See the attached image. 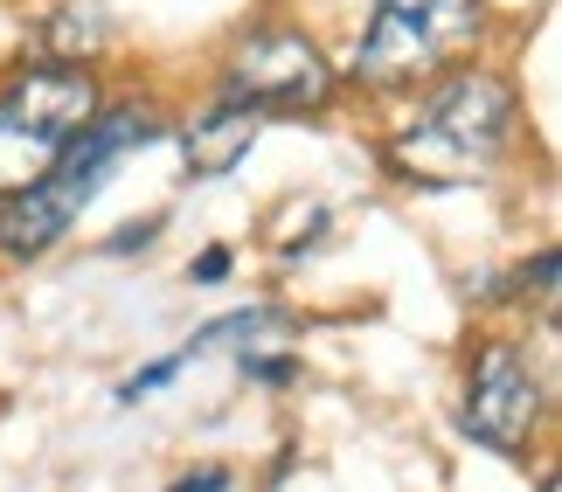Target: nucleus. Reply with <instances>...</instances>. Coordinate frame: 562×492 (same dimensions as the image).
<instances>
[{"instance_id":"1","label":"nucleus","mask_w":562,"mask_h":492,"mask_svg":"<svg viewBox=\"0 0 562 492\" xmlns=\"http://www.w3.org/2000/svg\"><path fill=\"white\" fill-rule=\"evenodd\" d=\"M514 118H521V104H514V83L501 70H451L389 139V167L430 195L472 187L507 160Z\"/></svg>"},{"instance_id":"2","label":"nucleus","mask_w":562,"mask_h":492,"mask_svg":"<svg viewBox=\"0 0 562 492\" xmlns=\"http://www.w3.org/2000/svg\"><path fill=\"white\" fill-rule=\"evenodd\" d=\"M154 139H167V125H160V112H146V104H112V112H98L70 139V153H63L29 195L0 202V256H14V264L49 256L63 237H70V222L98 202L104 174H112L133 146H154Z\"/></svg>"},{"instance_id":"3","label":"nucleus","mask_w":562,"mask_h":492,"mask_svg":"<svg viewBox=\"0 0 562 492\" xmlns=\"http://www.w3.org/2000/svg\"><path fill=\"white\" fill-rule=\"evenodd\" d=\"M98 118V83L83 62H29L0 83V202L29 195L49 167L70 153V139Z\"/></svg>"},{"instance_id":"4","label":"nucleus","mask_w":562,"mask_h":492,"mask_svg":"<svg viewBox=\"0 0 562 492\" xmlns=\"http://www.w3.org/2000/svg\"><path fill=\"white\" fill-rule=\"evenodd\" d=\"M480 28H486L480 0H375L369 28L348 56V77L369 91H403V83L451 70Z\"/></svg>"},{"instance_id":"5","label":"nucleus","mask_w":562,"mask_h":492,"mask_svg":"<svg viewBox=\"0 0 562 492\" xmlns=\"http://www.w3.org/2000/svg\"><path fill=\"white\" fill-rule=\"evenodd\" d=\"M327 98H334V62L319 56V42L271 21V28H250L229 49L223 98L215 104H236V112L265 118V112H319Z\"/></svg>"},{"instance_id":"6","label":"nucleus","mask_w":562,"mask_h":492,"mask_svg":"<svg viewBox=\"0 0 562 492\" xmlns=\"http://www.w3.org/2000/svg\"><path fill=\"white\" fill-rule=\"evenodd\" d=\"M459 431L472 444H486V451H501V458H521L535 444V431H542V381H535L528 354L514 340H486L472 354Z\"/></svg>"},{"instance_id":"7","label":"nucleus","mask_w":562,"mask_h":492,"mask_svg":"<svg viewBox=\"0 0 562 492\" xmlns=\"http://www.w3.org/2000/svg\"><path fill=\"white\" fill-rule=\"evenodd\" d=\"M257 133H265V118H250V112H236V104H215V112H202L181 133V160H188V174L194 181H223L236 174V167L250 160V146Z\"/></svg>"},{"instance_id":"8","label":"nucleus","mask_w":562,"mask_h":492,"mask_svg":"<svg viewBox=\"0 0 562 492\" xmlns=\"http://www.w3.org/2000/svg\"><path fill=\"white\" fill-rule=\"evenodd\" d=\"M42 42H49V62H77L83 49H98V42H104V21L98 14H77V8H63L56 21H49V35H42Z\"/></svg>"},{"instance_id":"9","label":"nucleus","mask_w":562,"mask_h":492,"mask_svg":"<svg viewBox=\"0 0 562 492\" xmlns=\"http://www.w3.org/2000/svg\"><path fill=\"white\" fill-rule=\"evenodd\" d=\"M181 368H194L188 361V347H175L167 361H154V368H139L133 381H119V402H139V396H154V389H167V381H175Z\"/></svg>"},{"instance_id":"10","label":"nucleus","mask_w":562,"mask_h":492,"mask_svg":"<svg viewBox=\"0 0 562 492\" xmlns=\"http://www.w3.org/2000/svg\"><path fill=\"white\" fill-rule=\"evenodd\" d=\"M236 368H244V381H265V389H285V381L299 375V361H278V354H236Z\"/></svg>"},{"instance_id":"11","label":"nucleus","mask_w":562,"mask_h":492,"mask_svg":"<svg viewBox=\"0 0 562 492\" xmlns=\"http://www.w3.org/2000/svg\"><path fill=\"white\" fill-rule=\"evenodd\" d=\"M160 237V216H146V222H125V229H112V243H104V256H133V250H146Z\"/></svg>"},{"instance_id":"12","label":"nucleus","mask_w":562,"mask_h":492,"mask_svg":"<svg viewBox=\"0 0 562 492\" xmlns=\"http://www.w3.org/2000/svg\"><path fill=\"white\" fill-rule=\"evenodd\" d=\"M167 492H229V472H223V465H202V472H181Z\"/></svg>"},{"instance_id":"13","label":"nucleus","mask_w":562,"mask_h":492,"mask_svg":"<svg viewBox=\"0 0 562 492\" xmlns=\"http://www.w3.org/2000/svg\"><path fill=\"white\" fill-rule=\"evenodd\" d=\"M188 277H194V285H223V277H229V250H202L188 264Z\"/></svg>"},{"instance_id":"14","label":"nucleus","mask_w":562,"mask_h":492,"mask_svg":"<svg viewBox=\"0 0 562 492\" xmlns=\"http://www.w3.org/2000/svg\"><path fill=\"white\" fill-rule=\"evenodd\" d=\"M542 492H562V485H555V472H542Z\"/></svg>"}]
</instances>
